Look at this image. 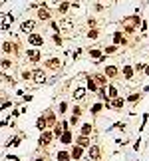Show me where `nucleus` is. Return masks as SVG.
<instances>
[{"label":"nucleus","instance_id":"obj_23","mask_svg":"<svg viewBox=\"0 0 149 161\" xmlns=\"http://www.w3.org/2000/svg\"><path fill=\"white\" fill-rule=\"evenodd\" d=\"M117 52V48L115 46H110V48H106V54H115Z\"/></svg>","mask_w":149,"mask_h":161},{"label":"nucleus","instance_id":"obj_24","mask_svg":"<svg viewBox=\"0 0 149 161\" xmlns=\"http://www.w3.org/2000/svg\"><path fill=\"white\" fill-rule=\"evenodd\" d=\"M129 102H139V94H131L129 96Z\"/></svg>","mask_w":149,"mask_h":161},{"label":"nucleus","instance_id":"obj_10","mask_svg":"<svg viewBox=\"0 0 149 161\" xmlns=\"http://www.w3.org/2000/svg\"><path fill=\"white\" fill-rule=\"evenodd\" d=\"M28 58H30L32 62H38V60H40V52H38V50H28Z\"/></svg>","mask_w":149,"mask_h":161},{"label":"nucleus","instance_id":"obj_9","mask_svg":"<svg viewBox=\"0 0 149 161\" xmlns=\"http://www.w3.org/2000/svg\"><path fill=\"white\" fill-rule=\"evenodd\" d=\"M90 157L92 159H100V147L98 145H92L90 147Z\"/></svg>","mask_w":149,"mask_h":161},{"label":"nucleus","instance_id":"obj_18","mask_svg":"<svg viewBox=\"0 0 149 161\" xmlns=\"http://www.w3.org/2000/svg\"><path fill=\"white\" fill-rule=\"evenodd\" d=\"M98 36H100V32H98V30H90V34H88V38H92V40H96Z\"/></svg>","mask_w":149,"mask_h":161},{"label":"nucleus","instance_id":"obj_11","mask_svg":"<svg viewBox=\"0 0 149 161\" xmlns=\"http://www.w3.org/2000/svg\"><path fill=\"white\" fill-rule=\"evenodd\" d=\"M84 96H86V90H84V88H78L74 92V100H82Z\"/></svg>","mask_w":149,"mask_h":161},{"label":"nucleus","instance_id":"obj_12","mask_svg":"<svg viewBox=\"0 0 149 161\" xmlns=\"http://www.w3.org/2000/svg\"><path fill=\"white\" fill-rule=\"evenodd\" d=\"M38 18H42V20H48V18H50L48 10H46V8H40V10H38Z\"/></svg>","mask_w":149,"mask_h":161},{"label":"nucleus","instance_id":"obj_14","mask_svg":"<svg viewBox=\"0 0 149 161\" xmlns=\"http://www.w3.org/2000/svg\"><path fill=\"white\" fill-rule=\"evenodd\" d=\"M36 127H38V129H46V120H44V118H38Z\"/></svg>","mask_w":149,"mask_h":161},{"label":"nucleus","instance_id":"obj_33","mask_svg":"<svg viewBox=\"0 0 149 161\" xmlns=\"http://www.w3.org/2000/svg\"><path fill=\"white\" fill-rule=\"evenodd\" d=\"M100 110H102V106H100V104H98V106H94V108H92V112H94V114H98V112H100Z\"/></svg>","mask_w":149,"mask_h":161},{"label":"nucleus","instance_id":"obj_2","mask_svg":"<svg viewBox=\"0 0 149 161\" xmlns=\"http://www.w3.org/2000/svg\"><path fill=\"white\" fill-rule=\"evenodd\" d=\"M32 78H34L36 84H44V82H46V74H44L40 68H36V70H34V74H32Z\"/></svg>","mask_w":149,"mask_h":161},{"label":"nucleus","instance_id":"obj_21","mask_svg":"<svg viewBox=\"0 0 149 161\" xmlns=\"http://www.w3.org/2000/svg\"><path fill=\"white\" fill-rule=\"evenodd\" d=\"M10 66H12V64H10L8 60H2V62H0V68H4V70H6V68H10Z\"/></svg>","mask_w":149,"mask_h":161},{"label":"nucleus","instance_id":"obj_38","mask_svg":"<svg viewBox=\"0 0 149 161\" xmlns=\"http://www.w3.org/2000/svg\"><path fill=\"white\" fill-rule=\"evenodd\" d=\"M86 161H90V159H86Z\"/></svg>","mask_w":149,"mask_h":161},{"label":"nucleus","instance_id":"obj_15","mask_svg":"<svg viewBox=\"0 0 149 161\" xmlns=\"http://www.w3.org/2000/svg\"><path fill=\"white\" fill-rule=\"evenodd\" d=\"M80 155H82V147H74V151H72V157H74V159H80Z\"/></svg>","mask_w":149,"mask_h":161},{"label":"nucleus","instance_id":"obj_31","mask_svg":"<svg viewBox=\"0 0 149 161\" xmlns=\"http://www.w3.org/2000/svg\"><path fill=\"white\" fill-rule=\"evenodd\" d=\"M117 96V92H115V88H110V98H115Z\"/></svg>","mask_w":149,"mask_h":161},{"label":"nucleus","instance_id":"obj_27","mask_svg":"<svg viewBox=\"0 0 149 161\" xmlns=\"http://www.w3.org/2000/svg\"><path fill=\"white\" fill-rule=\"evenodd\" d=\"M22 78H24V80H30V78H32V74H30V72H26V70H24V72H22Z\"/></svg>","mask_w":149,"mask_h":161},{"label":"nucleus","instance_id":"obj_7","mask_svg":"<svg viewBox=\"0 0 149 161\" xmlns=\"http://www.w3.org/2000/svg\"><path fill=\"white\" fill-rule=\"evenodd\" d=\"M135 24H139V18H137V16H131V20H129V22H125V28H127V30L131 32Z\"/></svg>","mask_w":149,"mask_h":161},{"label":"nucleus","instance_id":"obj_29","mask_svg":"<svg viewBox=\"0 0 149 161\" xmlns=\"http://www.w3.org/2000/svg\"><path fill=\"white\" fill-rule=\"evenodd\" d=\"M62 133V125H56V129H54V135H60Z\"/></svg>","mask_w":149,"mask_h":161},{"label":"nucleus","instance_id":"obj_25","mask_svg":"<svg viewBox=\"0 0 149 161\" xmlns=\"http://www.w3.org/2000/svg\"><path fill=\"white\" fill-rule=\"evenodd\" d=\"M113 42H115V44H119V42H123V38H121V34H119V32L115 34V38H113Z\"/></svg>","mask_w":149,"mask_h":161},{"label":"nucleus","instance_id":"obj_6","mask_svg":"<svg viewBox=\"0 0 149 161\" xmlns=\"http://www.w3.org/2000/svg\"><path fill=\"white\" fill-rule=\"evenodd\" d=\"M2 52H6V54L16 52V44H12V42H4V44H2Z\"/></svg>","mask_w":149,"mask_h":161},{"label":"nucleus","instance_id":"obj_16","mask_svg":"<svg viewBox=\"0 0 149 161\" xmlns=\"http://www.w3.org/2000/svg\"><path fill=\"white\" fill-rule=\"evenodd\" d=\"M68 8H70V4H68V2H60V6H58V10H60L62 14H64V12H66Z\"/></svg>","mask_w":149,"mask_h":161},{"label":"nucleus","instance_id":"obj_19","mask_svg":"<svg viewBox=\"0 0 149 161\" xmlns=\"http://www.w3.org/2000/svg\"><path fill=\"white\" fill-rule=\"evenodd\" d=\"M90 54H92L94 58H100V54H102V52H100V48H94V50H90Z\"/></svg>","mask_w":149,"mask_h":161},{"label":"nucleus","instance_id":"obj_34","mask_svg":"<svg viewBox=\"0 0 149 161\" xmlns=\"http://www.w3.org/2000/svg\"><path fill=\"white\" fill-rule=\"evenodd\" d=\"M96 80L100 82V84H106V78H104V76H96Z\"/></svg>","mask_w":149,"mask_h":161},{"label":"nucleus","instance_id":"obj_5","mask_svg":"<svg viewBox=\"0 0 149 161\" xmlns=\"http://www.w3.org/2000/svg\"><path fill=\"white\" fill-rule=\"evenodd\" d=\"M28 40H30V44H34V46H42V44H44V38H42L40 34H30Z\"/></svg>","mask_w":149,"mask_h":161},{"label":"nucleus","instance_id":"obj_35","mask_svg":"<svg viewBox=\"0 0 149 161\" xmlns=\"http://www.w3.org/2000/svg\"><path fill=\"white\" fill-rule=\"evenodd\" d=\"M123 72H125V76H127V78H131V68H125Z\"/></svg>","mask_w":149,"mask_h":161},{"label":"nucleus","instance_id":"obj_32","mask_svg":"<svg viewBox=\"0 0 149 161\" xmlns=\"http://www.w3.org/2000/svg\"><path fill=\"white\" fill-rule=\"evenodd\" d=\"M115 108H123V100H115Z\"/></svg>","mask_w":149,"mask_h":161},{"label":"nucleus","instance_id":"obj_17","mask_svg":"<svg viewBox=\"0 0 149 161\" xmlns=\"http://www.w3.org/2000/svg\"><path fill=\"white\" fill-rule=\"evenodd\" d=\"M58 159H60V161H66V159H70V155H68L66 151H60V153H58Z\"/></svg>","mask_w":149,"mask_h":161},{"label":"nucleus","instance_id":"obj_26","mask_svg":"<svg viewBox=\"0 0 149 161\" xmlns=\"http://www.w3.org/2000/svg\"><path fill=\"white\" fill-rule=\"evenodd\" d=\"M12 20H14V18H12V14H8V16H6V20H4V26H8Z\"/></svg>","mask_w":149,"mask_h":161},{"label":"nucleus","instance_id":"obj_13","mask_svg":"<svg viewBox=\"0 0 149 161\" xmlns=\"http://www.w3.org/2000/svg\"><path fill=\"white\" fill-rule=\"evenodd\" d=\"M90 133H92V125H90V123H84V125H82V135L86 137V135H90Z\"/></svg>","mask_w":149,"mask_h":161},{"label":"nucleus","instance_id":"obj_4","mask_svg":"<svg viewBox=\"0 0 149 161\" xmlns=\"http://www.w3.org/2000/svg\"><path fill=\"white\" fill-rule=\"evenodd\" d=\"M50 141H52V133H50V131H44V133H42V135H40V141H38V143H40V145H44V147H46V145H48V143H50Z\"/></svg>","mask_w":149,"mask_h":161},{"label":"nucleus","instance_id":"obj_36","mask_svg":"<svg viewBox=\"0 0 149 161\" xmlns=\"http://www.w3.org/2000/svg\"><path fill=\"white\" fill-rule=\"evenodd\" d=\"M60 2H62V0H52V4H54V6H60Z\"/></svg>","mask_w":149,"mask_h":161},{"label":"nucleus","instance_id":"obj_28","mask_svg":"<svg viewBox=\"0 0 149 161\" xmlns=\"http://www.w3.org/2000/svg\"><path fill=\"white\" fill-rule=\"evenodd\" d=\"M106 74H108V76H115V68H108Z\"/></svg>","mask_w":149,"mask_h":161},{"label":"nucleus","instance_id":"obj_1","mask_svg":"<svg viewBox=\"0 0 149 161\" xmlns=\"http://www.w3.org/2000/svg\"><path fill=\"white\" fill-rule=\"evenodd\" d=\"M74 28V20L72 18H64L60 24H58V30H72Z\"/></svg>","mask_w":149,"mask_h":161},{"label":"nucleus","instance_id":"obj_30","mask_svg":"<svg viewBox=\"0 0 149 161\" xmlns=\"http://www.w3.org/2000/svg\"><path fill=\"white\" fill-rule=\"evenodd\" d=\"M86 143H88V139H86V137H80V145H82V147H88Z\"/></svg>","mask_w":149,"mask_h":161},{"label":"nucleus","instance_id":"obj_20","mask_svg":"<svg viewBox=\"0 0 149 161\" xmlns=\"http://www.w3.org/2000/svg\"><path fill=\"white\" fill-rule=\"evenodd\" d=\"M70 139H72V135H70V131H66V133L62 135V141H64V143H68Z\"/></svg>","mask_w":149,"mask_h":161},{"label":"nucleus","instance_id":"obj_3","mask_svg":"<svg viewBox=\"0 0 149 161\" xmlns=\"http://www.w3.org/2000/svg\"><path fill=\"white\" fill-rule=\"evenodd\" d=\"M34 26H36V24H34V20H24V22L20 24V30H22V32H32V30H34Z\"/></svg>","mask_w":149,"mask_h":161},{"label":"nucleus","instance_id":"obj_37","mask_svg":"<svg viewBox=\"0 0 149 161\" xmlns=\"http://www.w3.org/2000/svg\"><path fill=\"white\" fill-rule=\"evenodd\" d=\"M145 74H149V68H145Z\"/></svg>","mask_w":149,"mask_h":161},{"label":"nucleus","instance_id":"obj_22","mask_svg":"<svg viewBox=\"0 0 149 161\" xmlns=\"http://www.w3.org/2000/svg\"><path fill=\"white\" fill-rule=\"evenodd\" d=\"M88 88L92 90V92H96L98 88H96V84H94V80H88Z\"/></svg>","mask_w":149,"mask_h":161},{"label":"nucleus","instance_id":"obj_8","mask_svg":"<svg viewBox=\"0 0 149 161\" xmlns=\"http://www.w3.org/2000/svg\"><path fill=\"white\" fill-rule=\"evenodd\" d=\"M60 66H62V62H60V60H56V58L48 60V68H50V70H58Z\"/></svg>","mask_w":149,"mask_h":161}]
</instances>
